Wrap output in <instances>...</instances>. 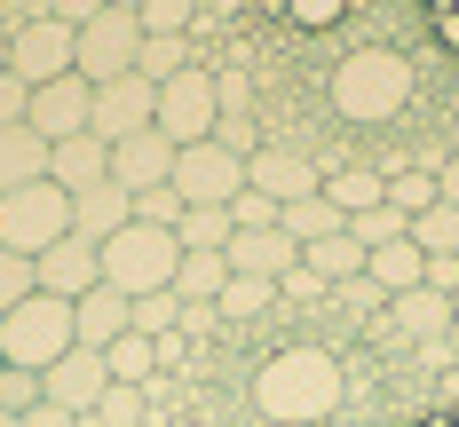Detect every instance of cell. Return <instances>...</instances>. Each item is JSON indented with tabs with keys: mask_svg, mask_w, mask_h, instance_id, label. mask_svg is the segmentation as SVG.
I'll return each instance as SVG.
<instances>
[{
	"mask_svg": "<svg viewBox=\"0 0 459 427\" xmlns=\"http://www.w3.org/2000/svg\"><path fill=\"white\" fill-rule=\"evenodd\" d=\"M404 103H412V56H396V47H357V56H341V72H333V111H341V119L380 127V119H396Z\"/></svg>",
	"mask_w": 459,
	"mask_h": 427,
	"instance_id": "6da1fadb",
	"label": "cell"
},
{
	"mask_svg": "<svg viewBox=\"0 0 459 427\" xmlns=\"http://www.w3.org/2000/svg\"><path fill=\"white\" fill-rule=\"evenodd\" d=\"M254 396H262L270 420H325V412L341 404V364H333L325 348H285V356L262 364Z\"/></svg>",
	"mask_w": 459,
	"mask_h": 427,
	"instance_id": "7a4b0ae2",
	"label": "cell"
},
{
	"mask_svg": "<svg viewBox=\"0 0 459 427\" xmlns=\"http://www.w3.org/2000/svg\"><path fill=\"white\" fill-rule=\"evenodd\" d=\"M80 348V332H72V301H56V293H32V301H16L8 317H0V364H16V372L40 380L48 364H64Z\"/></svg>",
	"mask_w": 459,
	"mask_h": 427,
	"instance_id": "3957f363",
	"label": "cell"
},
{
	"mask_svg": "<svg viewBox=\"0 0 459 427\" xmlns=\"http://www.w3.org/2000/svg\"><path fill=\"white\" fill-rule=\"evenodd\" d=\"M175 269H183L175 230H143V222H127V230L103 245V285H111V293H127V301L175 293Z\"/></svg>",
	"mask_w": 459,
	"mask_h": 427,
	"instance_id": "277c9868",
	"label": "cell"
},
{
	"mask_svg": "<svg viewBox=\"0 0 459 427\" xmlns=\"http://www.w3.org/2000/svg\"><path fill=\"white\" fill-rule=\"evenodd\" d=\"M64 237H72V190L32 183V190H8V198H0V245H8V253L40 261L48 245H64Z\"/></svg>",
	"mask_w": 459,
	"mask_h": 427,
	"instance_id": "5b68a950",
	"label": "cell"
},
{
	"mask_svg": "<svg viewBox=\"0 0 459 427\" xmlns=\"http://www.w3.org/2000/svg\"><path fill=\"white\" fill-rule=\"evenodd\" d=\"M143 56V24L135 8H95L88 24H80V40H72V72L88 80V88H111V80H127Z\"/></svg>",
	"mask_w": 459,
	"mask_h": 427,
	"instance_id": "8992f818",
	"label": "cell"
},
{
	"mask_svg": "<svg viewBox=\"0 0 459 427\" xmlns=\"http://www.w3.org/2000/svg\"><path fill=\"white\" fill-rule=\"evenodd\" d=\"M72 40H80V24H64L56 8H32V16L8 32V80H24V88L72 80Z\"/></svg>",
	"mask_w": 459,
	"mask_h": 427,
	"instance_id": "52a82bcc",
	"label": "cell"
},
{
	"mask_svg": "<svg viewBox=\"0 0 459 427\" xmlns=\"http://www.w3.org/2000/svg\"><path fill=\"white\" fill-rule=\"evenodd\" d=\"M214 127H222V95H214V72H206V64L175 72V80L159 88V135L175 142V150H190V142H214Z\"/></svg>",
	"mask_w": 459,
	"mask_h": 427,
	"instance_id": "ba28073f",
	"label": "cell"
},
{
	"mask_svg": "<svg viewBox=\"0 0 459 427\" xmlns=\"http://www.w3.org/2000/svg\"><path fill=\"white\" fill-rule=\"evenodd\" d=\"M246 190V158L238 150H222V142H190V150H175V198L183 206H222Z\"/></svg>",
	"mask_w": 459,
	"mask_h": 427,
	"instance_id": "9c48e42d",
	"label": "cell"
},
{
	"mask_svg": "<svg viewBox=\"0 0 459 427\" xmlns=\"http://www.w3.org/2000/svg\"><path fill=\"white\" fill-rule=\"evenodd\" d=\"M151 127H159V88H151L143 72L95 88V119H88L95 142H127V135H151Z\"/></svg>",
	"mask_w": 459,
	"mask_h": 427,
	"instance_id": "30bf717a",
	"label": "cell"
},
{
	"mask_svg": "<svg viewBox=\"0 0 459 427\" xmlns=\"http://www.w3.org/2000/svg\"><path fill=\"white\" fill-rule=\"evenodd\" d=\"M88 119H95V88L72 72V80H48V88H32V103H24V127L56 150V142H72V135H88Z\"/></svg>",
	"mask_w": 459,
	"mask_h": 427,
	"instance_id": "8fae6325",
	"label": "cell"
},
{
	"mask_svg": "<svg viewBox=\"0 0 459 427\" xmlns=\"http://www.w3.org/2000/svg\"><path fill=\"white\" fill-rule=\"evenodd\" d=\"M103 396H111V364H103L95 348H72L64 364H48V372H40V404L72 412V420H88Z\"/></svg>",
	"mask_w": 459,
	"mask_h": 427,
	"instance_id": "7c38bea8",
	"label": "cell"
},
{
	"mask_svg": "<svg viewBox=\"0 0 459 427\" xmlns=\"http://www.w3.org/2000/svg\"><path fill=\"white\" fill-rule=\"evenodd\" d=\"M246 190H262V198H277V206H301V198L325 190V175L293 150V142H262V150L246 158Z\"/></svg>",
	"mask_w": 459,
	"mask_h": 427,
	"instance_id": "4fadbf2b",
	"label": "cell"
},
{
	"mask_svg": "<svg viewBox=\"0 0 459 427\" xmlns=\"http://www.w3.org/2000/svg\"><path fill=\"white\" fill-rule=\"evenodd\" d=\"M32 278H40V293H56V301H88L95 285H103V245L64 237V245H48L40 261H32Z\"/></svg>",
	"mask_w": 459,
	"mask_h": 427,
	"instance_id": "5bb4252c",
	"label": "cell"
},
{
	"mask_svg": "<svg viewBox=\"0 0 459 427\" xmlns=\"http://www.w3.org/2000/svg\"><path fill=\"white\" fill-rule=\"evenodd\" d=\"M111 183L127 190V198H143V190H167L175 183V142L159 135H127V142H111Z\"/></svg>",
	"mask_w": 459,
	"mask_h": 427,
	"instance_id": "9a60e30c",
	"label": "cell"
},
{
	"mask_svg": "<svg viewBox=\"0 0 459 427\" xmlns=\"http://www.w3.org/2000/svg\"><path fill=\"white\" fill-rule=\"evenodd\" d=\"M72 332H80V348H119L127 332H135V301L127 293H111V285H95L88 301H72Z\"/></svg>",
	"mask_w": 459,
	"mask_h": 427,
	"instance_id": "2e32d148",
	"label": "cell"
},
{
	"mask_svg": "<svg viewBox=\"0 0 459 427\" xmlns=\"http://www.w3.org/2000/svg\"><path fill=\"white\" fill-rule=\"evenodd\" d=\"M222 261H230V278H285V269H301V245H293V237L285 230H238L222 245Z\"/></svg>",
	"mask_w": 459,
	"mask_h": 427,
	"instance_id": "e0dca14e",
	"label": "cell"
},
{
	"mask_svg": "<svg viewBox=\"0 0 459 427\" xmlns=\"http://www.w3.org/2000/svg\"><path fill=\"white\" fill-rule=\"evenodd\" d=\"M127 222H135V198H127L119 183H95V190L72 198V237H88V245H111Z\"/></svg>",
	"mask_w": 459,
	"mask_h": 427,
	"instance_id": "ac0fdd59",
	"label": "cell"
},
{
	"mask_svg": "<svg viewBox=\"0 0 459 427\" xmlns=\"http://www.w3.org/2000/svg\"><path fill=\"white\" fill-rule=\"evenodd\" d=\"M48 183L56 190H95V183H111V142H95V135H72V142H56V158H48Z\"/></svg>",
	"mask_w": 459,
	"mask_h": 427,
	"instance_id": "d6986e66",
	"label": "cell"
},
{
	"mask_svg": "<svg viewBox=\"0 0 459 427\" xmlns=\"http://www.w3.org/2000/svg\"><path fill=\"white\" fill-rule=\"evenodd\" d=\"M48 158H56V150H48L32 127H0V198H8V190L48 183Z\"/></svg>",
	"mask_w": 459,
	"mask_h": 427,
	"instance_id": "ffe728a7",
	"label": "cell"
},
{
	"mask_svg": "<svg viewBox=\"0 0 459 427\" xmlns=\"http://www.w3.org/2000/svg\"><path fill=\"white\" fill-rule=\"evenodd\" d=\"M222 285H230V261H222V253H183V269H175V301H183L190 317H206V309L222 301Z\"/></svg>",
	"mask_w": 459,
	"mask_h": 427,
	"instance_id": "44dd1931",
	"label": "cell"
},
{
	"mask_svg": "<svg viewBox=\"0 0 459 427\" xmlns=\"http://www.w3.org/2000/svg\"><path fill=\"white\" fill-rule=\"evenodd\" d=\"M277 230L293 237V245H301V253H309V245H325V237H341L349 230V222H341V206H333V198H301V206H285V214H277Z\"/></svg>",
	"mask_w": 459,
	"mask_h": 427,
	"instance_id": "7402d4cb",
	"label": "cell"
},
{
	"mask_svg": "<svg viewBox=\"0 0 459 427\" xmlns=\"http://www.w3.org/2000/svg\"><path fill=\"white\" fill-rule=\"evenodd\" d=\"M388 317L412 332V340H444V332H452V301L420 285V293H396V301H388Z\"/></svg>",
	"mask_w": 459,
	"mask_h": 427,
	"instance_id": "603a6c76",
	"label": "cell"
},
{
	"mask_svg": "<svg viewBox=\"0 0 459 427\" xmlns=\"http://www.w3.org/2000/svg\"><path fill=\"white\" fill-rule=\"evenodd\" d=\"M301 269H317L325 285H365V245L341 230V237H325V245H309V253H301Z\"/></svg>",
	"mask_w": 459,
	"mask_h": 427,
	"instance_id": "cb8c5ba5",
	"label": "cell"
},
{
	"mask_svg": "<svg viewBox=\"0 0 459 427\" xmlns=\"http://www.w3.org/2000/svg\"><path fill=\"white\" fill-rule=\"evenodd\" d=\"M103 364H111V388H159V340L127 332L119 348H103Z\"/></svg>",
	"mask_w": 459,
	"mask_h": 427,
	"instance_id": "d4e9b609",
	"label": "cell"
},
{
	"mask_svg": "<svg viewBox=\"0 0 459 427\" xmlns=\"http://www.w3.org/2000/svg\"><path fill=\"white\" fill-rule=\"evenodd\" d=\"M380 198H388L404 222H420V214L436 206V167H396V175H380Z\"/></svg>",
	"mask_w": 459,
	"mask_h": 427,
	"instance_id": "484cf974",
	"label": "cell"
},
{
	"mask_svg": "<svg viewBox=\"0 0 459 427\" xmlns=\"http://www.w3.org/2000/svg\"><path fill=\"white\" fill-rule=\"evenodd\" d=\"M325 198L341 206V222H357V214L380 206V175L372 167H341V175H325Z\"/></svg>",
	"mask_w": 459,
	"mask_h": 427,
	"instance_id": "4316f807",
	"label": "cell"
},
{
	"mask_svg": "<svg viewBox=\"0 0 459 427\" xmlns=\"http://www.w3.org/2000/svg\"><path fill=\"white\" fill-rule=\"evenodd\" d=\"M277 309V285L270 278H230L222 301H214V317H238V325H254V317H270Z\"/></svg>",
	"mask_w": 459,
	"mask_h": 427,
	"instance_id": "83f0119b",
	"label": "cell"
},
{
	"mask_svg": "<svg viewBox=\"0 0 459 427\" xmlns=\"http://www.w3.org/2000/svg\"><path fill=\"white\" fill-rule=\"evenodd\" d=\"M175 245H183V253H222L230 245V214L222 206H190L183 230H175Z\"/></svg>",
	"mask_w": 459,
	"mask_h": 427,
	"instance_id": "f1b7e54d",
	"label": "cell"
},
{
	"mask_svg": "<svg viewBox=\"0 0 459 427\" xmlns=\"http://www.w3.org/2000/svg\"><path fill=\"white\" fill-rule=\"evenodd\" d=\"M412 245L428 253V261H436V253H452V261H459V206H444V198H436V206L412 222Z\"/></svg>",
	"mask_w": 459,
	"mask_h": 427,
	"instance_id": "f546056e",
	"label": "cell"
},
{
	"mask_svg": "<svg viewBox=\"0 0 459 427\" xmlns=\"http://www.w3.org/2000/svg\"><path fill=\"white\" fill-rule=\"evenodd\" d=\"M135 24H143V40H190L198 8H190V0H143V8H135Z\"/></svg>",
	"mask_w": 459,
	"mask_h": 427,
	"instance_id": "4dcf8cb0",
	"label": "cell"
},
{
	"mask_svg": "<svg viewBox=\"0 0 459 427\" xmlns=\"http://www.w3.org/2000/svg\"><path fill=\"white\" fill-rule=\"evenodd\" d=\"M198 56H190V40H143V56H135V72L151 80V88H167L175 72H190Z\"/></svg>",
	"mask_w": 459,
	"mask_h": 427,
	"instance_id": "1f68e13d",
	"label": "cell"
},
{
	"mask_svg": "<svg viewBox=\"0 0 459 427\" xmlns=\"http://www.w3.org/2000/svg\"><path fill=\"white\" fill-rule=\"evenodd\" d=\"M349 237H357L365 253H380V245H396V237H412V222H404V214H396V206L380 198L372 214H357V222H349Z\"/></svg>",
	"mask_w": 459,
	"mask_h": 427,
	"instance_id": "d6a6232c",
	"label": "cell"
},
{
	"mask_svg": "<svg viewBox=\"0 0 459 427\" xmlns=\"http://www.w3.org/2000/svg\"><path fill=\"white\" fill-rule=\"evenodd\" d=\"M32 412H40V380L0 364V420H32Z\"/></svg>",
	"mask_w": 459,
	"mask_h": 427,
	"instance_id": "836d02e7",
	"label": "cell"
},
{
	"mask_svg": "<svg viewBox=\"0 0 459 427\" xmlns=\"http://www.w3.org/2000/svg\"><path fill=\"white\" fill-rule=\"evenodd\" d=\"M183 214H190V206L175 198V183H167V190H143V198H135V222H143V230H183Z\"/></svg>",
	"mask_w": 459,
	"mask_h": 427,
	"instance_id": "e575fe53",
	"label": "cell"
},
{
	"mask_svg": "<svg viewBox=\"0 0 459 427\" xmlns=\"http://www.w3.org/2000/svg\"><path fill=\"white\" fill-rule=\"evenodd\" d=\"M277 214H285L277 198H262V190H238V198H230V237H238V230H277Z\"/></svg>",
	"mask_w": 459,
	"mask_h": 427,
	"instance_id": "d590c367",
	"label": "cell"
},
{
	"mask_svg": "<svg viewBox=\"0 0 459 427\" xmlns=\"http://www.w3.org/2000/svg\"><path fill=\"white\" fill-rule=\"evenodd\" d=\"M32 293H40V278H32V261H24V253H8V245H0V317H8V309H16V301H32Z\"/></svg>",
	"mask_w": 459,
	"mask_h": 427,
	"instance_id": "8d00e7d4",
	"label": "cell"
},
{
	"mask_svg": "<svg viewBox=\"0 0 459 427\" xmlns=\"http://www.w3.org/2000/svg\"><path fill=\"white\" fill-rule=\"evenodd\" d=\"M325 293H333V285H325L317 269H285V278H277V301H325Z\"/></svg>",
	"mask_w": 459,
	"mask_h": 427,
	"instance_id": "74e56055",
	"label": "cell"
},
{
	"mask_svg": "<svg viewBox=\"0 0 459 427\" xmlns=\"http://www.w3.org/2000/svg\"><path fill=\"white\" fill-rule=\"evenodd\" d=\"M24 103H32V88L0 72V127H24Z\"/></svg>",
	"mask_w": 459,
	"mask_h": 427,
	"instance_id": "f35d334b",
	"label": "cell"
},
{
	"mask_svg": "<svg viewBox=\"0 0 459 427\" xmlns=\"http://www.w3.org/2000/svg\"><path fill=\"white\" fill-rule=\"evenodd\" d=\"M428 293H444V301L459 293V261H452V253H436V261H428Z\"/></svg>",
	"mask_w": 459,
	"mask_h": 427,
	"instance_id": "ab89813d",
	"label": "cell"
},
{
	"mask_svg": "<svg viewBox=\"0 0 459 427\" xmlns=\"http://www.w3.org/2000/svg\"><path fill=\"white\" fill-rule=\"evenodd\" d=\"M436 198H444V206H459V158H444V167H436Z\"/></svg>",
	"mask_w": 459,
	"mask_h": 427,
	"instance_id": "60d3db41",
	"label": "cell"
},
{
	"mask_svg": "<svg viewBox=\"0 0 459 427\" xmlns=\"http://www.w3.org/2000/svg\"><path fill=\"white\" fill-rule=\"evenodd\" d=\"M428 32H436V40H452V47H459V8H436V16H428Z\"/></svg>",
	"mask_w": 459,
	"mask_h": 427,
	"instance_id": "b9f144b4",
	"label": "cell"
},
{
	"mask_svg": "<svg viewBox=\"0 0 459 427\" xmlns=\"http://www.w3.org/2000/svg\"><path fill=\"white\" fill-rule=\"evenodd\" d=\"M24 427H80V420H72V412H56V404H40V412H32Z\"/></svg>",
	"mask_w": 459,
	"mask_h": 427,
	"instance_id": "7bdbcfd3",
	"label": "cell"
},
{
	"mask_svg": "<svg viewBox=\"0 0 459 427\" xmlns=\"http://www.w3.org/2000/svg\"><path fill=\"white\" fill-rule=\"evenodd\" d=\"M0 72H8V32H0Z\"/></svg>",
	"mask_w": 459,
	"mask_h": 427,
	"instance_id": "ee69618b",
	"label": "cell"
},
{
	"mask_svg": "<svg viewBox=\"0 0 459 427\" xmlns=\"http://www.w3.org/2000/svg\"><path fill=\"white\" fill-rule=\"evenodd\" d=\"M0 427H24V420H0Z\"/></svg>",
	"mask_w": 459,
	"mask_h": 427,
	"instance_id": "f6af8a7d",
	"label": "cell"
},
{
	"mask_svg": "<svg viewBox=\"0 0 459 427\" xmlns=\"http://www.w3.org/2000/svg\"><path fill=\"white\" fill-rule=\"evenodd\" d=\"M436 427H452V420H436Z\"/></svg>",
	"mask_w": 459,
	"mask_h": 427,
	"instance_id": "bcb514c9",
	"label": "cell"
}]
</instances>
